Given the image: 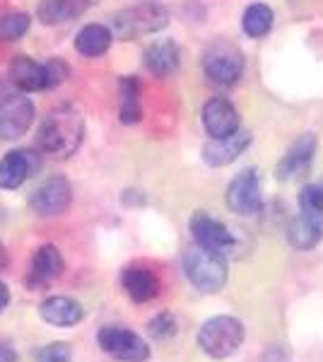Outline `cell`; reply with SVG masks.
Masks as SVG:
<instances>
[{
  "mask_svg": "<svg viewBox=\"0 0 323 362\" xmlns=\"http://www.w3.org/2000/svg\"><path fill=\"white\" fill-rule=\"evenodd\" d=\"M82 136H85V126H82L80 112L70 104H63V107L49 112V116H44L37 143L44 153L68 160L70 155L78 153Z\"/></svg>",
  "mask_w": 323,
  "mask_h": 362,
  "instance_id": "6da1fadb",
  "label": "cell"
},
{
  "mask_svg": "<svg viewBox=\"0 0 323 362\" xmlns=\"http://www.w3.org/2000/svg\"><path fill=\"white\" fill-rule=\"evenodd\" d=\"M263 179L261 172L254 167H246L237 174L227 186V208L232 213L249 218L256 215L263 206Z\"/></svg>",
  "mask_w": 323,
  "mask_h": 362,
  "instance_id": "8992f818",
  "label": "cell"
},
{
  "mask_svg": "<svg viewBox=\"0 0 323 362\" xmlns=\"http://www.w3.org/2000/svg\"><path fill=\"white\" fill-rule=\"evenodd\" d=\"M249 145H251V133L239 128V131H234L232 136L213 138L210 143H205L203 160L208 162L210 167H227V165H232Z\"/></svg>",
  "mask_w": 323,
  "mask_h": 362,
  "instance_id": "4fadbf2b",
  "label": "cell"
},
{
  "mask_svg": "<svg viewBox=\"0 0 323 362\" xmlns=\"http://www.w3.org/2000/svg\"><path fill=\"white\" fill-rule=\"evenodd\" d=\"M73 201V189L70 181L63 177H51L39 186L29 198V208L41 218H54V215L66 213Z\"/></svg>",
  "mask_w": 323,
  "mask_h": 362,
  "instance_id": "9c48e42d",
  "label": "cell"
},
{
  "mask_svg": "<svg viewBox=\"0 0 323 362\" xmlns=\"http://www.w3.org/2000/svg\"><path fill=\"white\" fill-rule=\"evenodd\" d=\"M10 264V259H8V251H5V247L0 244V271H5Z\"/></svg>",
  "mask_w": 323,
  "mask_h": 362,
  "instance_id": "1f68e13d",
  "label": "cell"
},
{
  "mask_svg": "<svg viewBox=\"0 0 323 362\" xmlns=\"http://www.w3.org/2000/svg\"><path fill=\"white\" fill-rule=\"evenodd\" d=\"M167 25H169L167 8H162V5H157V3H145V5H138V8L121 10V13H116L111 17L114 34L119 39H126V42L155 34Z\"/></svg>",
  "mask_w": 323,
  "mask_h": 362,
  "instance_id": "277c9868",
  "label": "cell"
},
{
  "mask_svg": "<svg viewBox=\"0 0 323 362\" xmlns=\"http://www.w3.org/2000/svg\"><path fill=\"white\" fill-rule=\"evenodd\" d=\"M121 285L126 290V295L131 297L138 305H145V302H152L157 295H160L162 285L160 278L145 266H128L123 268L121 273Z\"/></svg>",
  "mask_w": 323,
  "mask_h": 362,
  "instance_id": "9a60e30c",
  "label": "cell"
},
{
  "mask_svg": "<svg viewBox=\"0 0 323 362\" xmlns=\"http://www.w3.org/2000/svg\"><path fill=\"white\" fill-rule=\"evenodd\" d=\"M90 5L92 0H39L37 17L44 25H63L80 17Z\"/></svg>",
  "mask_w": 323,
  "mask_h": 362,
  "instance_id": "ffe728a7",
  "label": "cell"
},
{
  "mask_svg": "<svg viewBox=\"0 0 323 362\" xmlns=\"http://www.w3.org/2000/svg\"><path fill=\"white\" fill-rule=\"evenodd\" d=\"M99 348L119 362H148L150 346L143 336L123 326H104L97 334Z\"/></svg>",
  "mask_w": 323,
  "mask_h": 362,
  "instance_id": "5b68a950",
  "label": "cell"
},
{
  "mask_svg": "<svg viewBox=\"0 0 323 362\" xmlns=\"http://www.w3.org/2000/svg\"><path fill=\"white\" fill-rule=\"evenodd\" d=\"M316 148H319V140H316L314 133H304L297 143H292V148L287 150L283 160L275 167V177L280 181H292L297 177H304V174L311 169V162H314Z\"/></svg>",
  "mask_w": 323,
  "mask_h": 362,
  "instance_id": "8fae6325",
  "label": "cell"
},
{
  "mask_svg": "<svg viewBox=\"0 0 323 362\" xmlns=\"http://www.w3.org/2000/svg\"><path fill=\"white\" fill-rule=\"evenodd\" d=\"M143 119L140 109V83L135 78L121 80V121L123 124H138Z\"/></svg>",
  "mask_w": 323,
  "mask_h": 362,
  "instance_id": "603a6c76",
  "label": "cell"
},
{
  "mask_svg": "<svg viewBox=\"0 0 323 362\" xmlns=\"http://www.w3.org/2000/svg\"><path fill=\"white\" fill-rule=\"evenodd\" d=\"M181 54H179V46H176L172 39H160V42L150 44L145 49V66L152 75L157 78H167L172 75L176 68H179Z\"/></svg>",
  "mask_w": 323,
  "mask_h": 362,
  "instance_id": "d6986e66",
  "label": "cell"
},
{
  "mask_svg": "<svg viewBox=\"0 0 323 362\" xmlns=\"http://www.w3.org/2000/svg\"><path fill=\"white\" fill-rule=\"evenodd\" d=\"M176 331H179V324H176V317L172 312H160L148 324V334L155 341H169V338L176 336Z\"/></svg>",
  "mask_w": 323,
  "mask_h": 362,
  "instance_id": "4316f807",
  "label": "cell"
},
{
  "mask_svg": "<svg viewBox=\"0 0 323 362\" xmlns=\"http://www.w3.org/2000/svg\"><path fill=\"white\" fill-rule=\"evenodd\" d=\"M246 329L237 317L220 314V317H210L198 329L196 343L208 358L213 360H227L244 346Z\"/></svg>",
  "mask_w": 323,
  "mask_h": 362,
  "instance_id": "7a4b0ae2",
  "label": "cell"
},
{
  "mask_svg": "<svg viewBox=\"0 0 323 362\" xmlns=\"http://www.w3.org/2000/svg\"><path fill=\"white\" fill-rule=\"evenodd\" d=\"M323 239V215L302 213L287 227V242L297 251H309Z\"/></svg>",
  "mask_w": 323,
  "mask_h": 362,
  "instance_id": "e0dca14e",
  "label": "cell"
},
{
  "mask_svg": "<svg viewBox=\"0 0 323 362\" xmlns=\"http://www.w3.org/2000/svg\"><path fill=\"white\" fill-rule=\"evenodd\" d=\"M34 121V104L29 97L10 95L0 102V138L17 140L29 131Z\"/></svg>",
  "mask_w": 323,
  "mask_h": 362,
  "instance_id": "30bf717a",
  "label": "cell"
},
{
  "mask_svg": "<svg viewBox=\"0 0 323 362\" xmlns=\"http://www.w3.org/2000/svg\"><path fill=\"white\" fill-rule=\"evenodd\" d=\"M10 305V290L5 283H0V312H5V307Z\"/></svg>",
  "mask_w": 323,
  "mask_h": 362,
  "instance_id": "4dcf8cb0",
  "label": "cell"
},
{
  "mask_svg": "<svg viewBox=\"0 0 323 362\" xmlns=\"http://www.w3.org/2000/svg\"><path fill=\"white\" fill-rule=\"evenodd\" d=\"M10 78L22 92H39L46 90V73L44 66L32 61L29 56H17L10 63Z\"/></svg>",
  "mask_w": 323,
  "mask_h": 362,
  "instance_id": "44dd1931",
  "label": "cell"
},
{
  "mask_svg": "<svg viewBox=\"0 0 323 362\" xmlns=\"http://www.w3.org/2000/svg\"><path fill=\"white\" fill-rule=\"evenodd\" d=\"M66 271L63 254L54 244H44L34 251L32 256V271H29V288H44L51 280L61 278Z\"/></svg>",
  "mask_w": 323,
  "mask_h": 362,
  "instance_id": "5bb4252c",
  "label": "cell"
},
{
  "mask_svg": "<svg viewBox=\"0 0 323 362\" xmlns=\"http://www.w3.org/2000/svg\"><path fill=\"white\" fill-rule=\"evenodd\" d=\"M39 167L32 153L27 150H13L0 160V189L13 191L20 189L25 181L32 177V172Z\"/></svg>",
  "mask_w": 323,
  "mask_h": 362,
  "instance_id": "2e32d148",
  "label": "cell"
},
{
  "mask_svg": "<svg viewBox=\"0 0 323 362\" xmlns=\"http://www.w3.org/2000/svg\"><path fill=\"white\" fill-rule=\"evenodd\" d=\"M44 73H46V87H58L66 83L68 78V66L61 58H51L49 63H44Z\"/></svg>",
  "mask_w": 323,
  "mask_h": 362,
  "instance_id": "83f0119b",
  "label": "cell"
},
{
  "mask_svg": "<svg viewBox=\"0 0 323 362\" xmlns=\"http://www.w3.org/2000/svg\"><path fill=\"white\" fill-rule=\"evenodd\" d=\"M203 70L205 78L213 85H234L244 73V58L239 54V49H234L227 42H215L205 51L203 58Z\"/></svg>",
  "mask_w": 323,
  "mask_h": 362,
  "instance_id": "52a82bcc",
  "label": "cell"
},
{
  "mask_svg": "<svg viewBox=\"0 0 323 362\" xmlns=\"http://www.w3.org/2000/svg\"><path fill=\"white\" fill-rule=\"evenodd\" d=\"M184 273L201 295H215L227 285V256L215 254V251H208L196 244L184 254Z\"/></svg>",
  "mask_w": 323,
  "mask_h": 362,
  "instance_id": "3957f363",
  "label": "cell"
},
{
  "mask_svg": "<svg viewBox=\"0 0 323 362\" xmlns=\"http://www.w3.org/2000/svg\"><path fill=\"white\" fill-rule=\"evenodd\" d=\"M203 126L213 138H227L239 131V112L225 97H213L203 107Z\"/></svg>",
  "mask_w": 323,
  "mask_h": 362,
  "instance_id": "7c38bea8",
  "label": "cell"
},
{
  "mask_svg": "<svg viewBox=\"0 0 323 362\" xmlns=\"http://www.w3.org/2000/svg\"><path fill=\"white\" fill-rule=\"evenodd\" d=\"M39 314H41V319L51 326H78L82 317H85V309H82L80 302H75L73 297L56 295L41 302Z\"/></svg>",
  "mask_w": 323,
  "mask_h": 362,
  "instance_id": "ac0fdd59",
  "label": "cell"
},
{
  "mask_svg": "<svg viewBox=\"0 0 323 362\" xmlns=\"http://www.w3.org/2000/svg\"><path fill=\"white\" fill-rule=\"evenodd\" d=\"M39 362H70V348L66 343H51L37 353Z\"/></svg>",
  "mask_w": 323,
  "mask_h": 362,
  "instance_id": "f1b7e54d",
  "label": "cell"
},
{
  "mask_svg": "<svg viewBox=\"0 0 323 362\" xmlns=\"http://www.w3.org/2000/svg\"><path fill=\"white\" fill-rule=\"evenodd\" d=\"M299 208L307 215H323V179L304 186L299 194Z\"/></svg>",
  "mask_w": 323,
  "mask_h": 362,
  "instance_id": "484cf974",
  "label": "cell"
},
{
  "mask_svg": "<svg viewBox=\"0 0 323 362\" xmlns=\"http://www.w3.org/2000/svg\"><path fill=\"white\" fill-rule=\"evenodd\" d=\"M0 362H17V350L10 343H0Z\"/></svg>",
  "mask_w": 323,
  "mask_h": 362,
  "instance_id": "f546056e",
  "label": "cell"
},
{
  "mask_svg": "<svg viewBox=\"0 0 323 362\" xmlns=\"http://www.w3.org/2000/svg\"><path fill=\"white\" fill-rule=\"evenodd\" d=\"M111 39H114V34H111L109 27L87 25V27H82L78 32V37H75V49L87 58H97L109 51Z\"/></svg>",
  "mask_w": 323,
  "mask_h": 362,
  "instance_id": "7402d4cb",
  "label": "cell"
},
{
  "mask_svg": "<svg viewBox=\"0 0 323 362\" xmlns=\"http://www.w3.org/2000/svg\"><path fill=\"white\" fill-rule=\"evenodd\" d=\"M189 227H191L193 242H196L198 247L215 251V254H222V256H229L237 249V237L229 232V227L225 223H220L217 218H213V215H208L205 210L193 213Z\"/></svg>",
  "mask_w": 323,
  "mask_h": 362,
  "instance_id": "ba28073f",
  "label": "cell"
},
{
  "mask_svg": "<svg viewBox=\"0 0 323 362\" xmlns=\"http://www.w3.org/2000/svg\"><path fill=\"white\" fill-rule=\"evenodd\" d=\"M27 13H5L0 15V42H17L27 34L29 29Z\"/></svg>",
  "mask_w": 323,
  "mask_h": 362,
  "instance_id": "d4e9b609",
  "label": "cell"
},
{
  "mask_svg": "<svg viewBox=\"0 0 323 362\" xmlns=\"http://www.w3.org/2000/svg\"><path fill=\"white\" fill-rule=\"evenodd\" d=\"M242 27H244V32L249 34L251 39L266 37V34L270 32V27H273V10H270L268 5H263V3L249 5V8H246V13H244Z\"/></svg>",
  "mask_w": 323,
  "mask_h": 362,
  "instance_id": "cb8c5ba5",
  "label": "cell"
}]
</instances>
